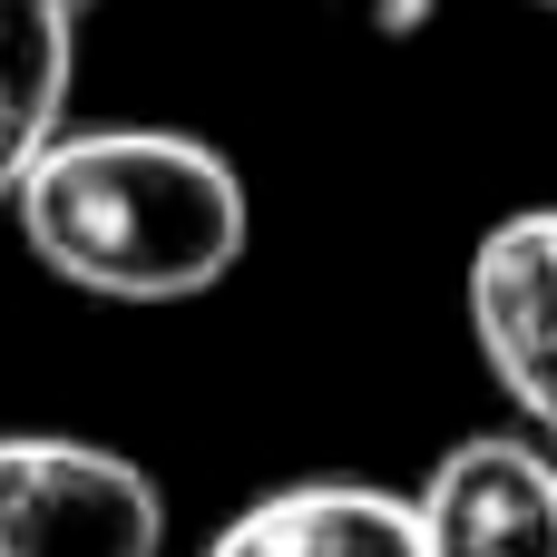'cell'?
Instances as JSON below:
<instances>
[{"label": "cell", "instance_id": "6da1fadb", "mask_svg": "<svg viewBox=\"0 0 557 557\" xmlns=\"http://www.w3.org/2000/svg\"><path fill=\"white\" fill-rule=\"evenodd\" d=\"M10 215L20 245L98 304H196L245 264L255 235L235 157L186 127H59Z\"/></svg>", "mask_w": 557, "mask_h": 557}, {"label": "cell", "instance_id": "7a4b0ae2", "mask_svg": "<svg viewBox=\"0 0 557 557\" xmlns=\"http://www.w3.org/2000/svg\"><path fill=\"white\" fill-rule=\"evenodd\" d=\"M166 499L108 441L10 431L0 441V557H157Z\"/></svg>", "mask_w": 557, "mask_h": 557}, {"label": "cell", "instance_id": "3957f363", "mask_svg": "<svg viewBox=\"0 0 557 557\" xmlns=\"http://www.w3.org/2000/svg\"><path fill=\"white\" fill-rule=\"evenodd\" d=\"M470 343L509 411L557 450V206H519L470 255Z\"/></svg>", "mask_w": 557, "mask_h": 557}, {"label": "cell", "instance_id": "277c9868", "mask_svg": "<svg viewBox=\"0 0 557 557\" xmlns=\"http://www.w3.org/2000/svg\"><path fill=\"white\" fill-rule=\"evenodd\" d=\"M431 557H557V450L539 431H470L411 490Z\"/></svg>", "mask_w": 557, "mask_h": 557}, {"label": "cell", "instance_id": "5b68a950", "mask_svg": "<svg viewBox=\"0 0 557 557\" xmlns=\"http://www.w3.org/2000/svg\"><path fill=\"white\" fill-rule=\"evenodd\" d=\"M206 557H431L421 548V509L382 480H294L245 499Z\"/></svg>", "mask_w": 557, "mask_h": 557}, {"label": "cell", "instance_id": "8992f818", "mask_svg": "<svg viewBox=\"0 0 557 557\" xmlns=\"http://www.w3.org/2000/svg\"><path fill=\"white\" fill-rule=\"evenodd\" d=\"M78 78V20L59 0H0V206L59 147Z\"/></svg>", "mask_w": 557, "mask_h": 557}, {"label": "cell", "instance_id": "52a82bcc", "mask_svg": "<svg viewBox=\"0 0 557 557\" xmlns=\"http://www.w3.org/2000/svg\"><path fill=\"white\" fill-rule=\"evenodd\" d=\"M431 10H441V0H362V20H372L382 39H411V29H421Z\"/></svg>", "mask_w": 557, "mask_h": 557}, {"label": "cell", "instance_id": "ba28073f", "mask_svg": "<svg viewBox=\"0 0 557 557\" xmlns=\"http://www.w3.org/2000/svg\"><path fill=\"white\" fill-rule=\"evenodd\" d=\"M59 10H69V20H88V10H98V0H59Z\"/></svg>", "mask_w": 557, "mask_h": 557}, {"label": "cell", "instance_id": "9c48e42d", "mask_svg": "<svg viewBox=\"0 0 557 557\" xmlns=\"http://www.w3.org/2000/svg\"><path fill=\"white\" fill-rule=\"evenodd\" d=\"M539 10H557V0H539Z\"/></svg>", "mask_w": 557, "mask_h": 557}]
</instances>
